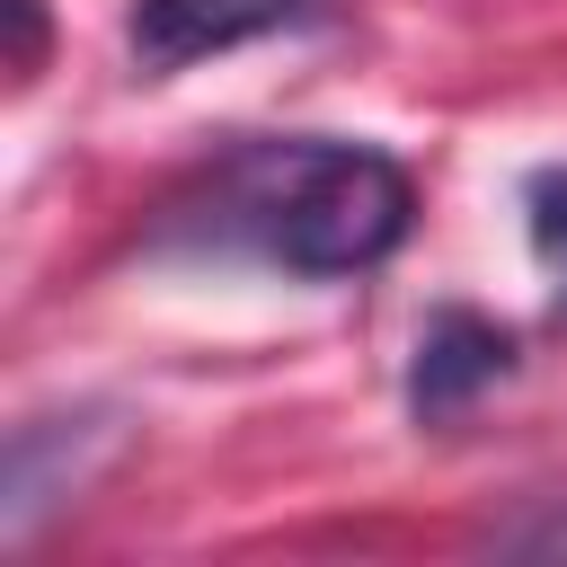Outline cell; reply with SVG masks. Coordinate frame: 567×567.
I'll return each mask as SVG.
<instances>
[{
  "instance_id": "cell-1",
  "label": "cell",
  "mask_w": 567,
  "mask_h": 567,
  "mask_svg": "<svg viewBox=\"0 0 567 567\" xmlns=\"http://www.w3.org/2000/svg\"><path fill=\"white\" fill-rule=\"evenodd\" d=\"M230 230L292 275H363L408 239L416 186L363 142H275L230 168Z\"/></svg>"
},
{
  "instance_id": "cell-2",
  "label": "cell",
  "mask_w": 567,
  "mask_h": 567,
  "mask_svg": "<svg viewBox=\"0 0 567 567\" xmlns=\"http://www.w3.org/2000/svg\"><path fill=\"white\" fill-rule=\"evenodd\" d=\"M319 18H337V0H142L133 27H124V44H133V62L151 80H168V71H195V62L239 53L257 35L319 27Z\"/></svg>"
},
{
  "instance_id": "cell-3",
  "label": "cell",
  "mask_w": 567,
  "mask_h": 567,
  "mask_svg": "<svg viewBox=\"0 0 567 567\" xmlns=\"http://www.w3.org/2000/svg\"><path fill=\"white\" fill-rule=\"evenodd\" d=\"M505 372V337L487 328V319H461V310H443L425 337H416V416H452L478 381H496Z\"/></svg>"
},
{
  "instance_id": "cell-4",
  "label": "cell",
  "mask_w": 567,
  "mask_h": 567,
  "mask_svg": "<svg viewBox=\"0 0 567 567\" xmlns=\"http://www.w3.org/2000/svg\"><path fill=\"white\" fill-rule=\"evenodd\" d=\"M532 257L549 266V284H558V310H567V168L532 177Z\"/></svg>"
},
{
  "instance_id": "cell-5",
  "label": "cell",
  "mask_w": 567,
  "mask_h": 567,
  "mask_svg": "<svg viewBox=\"0 0 567 567\" xmlns=\"http://www.w3.org/2000/svg\"><path fill=\"white\" fill-rule=\"evenodd\" d=\"M505 549H514V558H567V505H558V514H540V523H514V532H505Z\"/></svg>"
},
{
  "instance_id": "cell-6",
  "label": "cell",
  "mask_w": 567,
  "mask_h": 567,
  "mask_svg": "<svg viewBox=\"0 0 567 567\" xmlns=\"http://www.w3.org/2000/svg\"><path fill=\"white\" fill-rule=\"evenodd\" d=\"M18 71H35V0H18Z\"/></svg>"
}]
</instances>
